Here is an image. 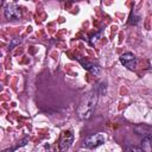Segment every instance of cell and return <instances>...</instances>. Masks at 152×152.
Listing matches in <instances>:
<instances>
[{"instance_id": "obj_11", "label": "cell", "mask_w": 152, "mask_h": 152, "mask_svg": "<svg viewBox=\"0 0 152 152\" xmlns=\"http://www.w3.org/2000/svg\"><path fill=\"white\" fill-rule=\"evenodd\" d=\"M2 152H12V148H6V150H4Z\"/></svg>"}, {"instance_id": "obj_5", "label": "cell", "mask_w": 152, "mask_h": 152, "mask_svg": "<svg viewBox=\"0 0 152 152\" xmlns=\"http://www.w3.org/2000/svg\"><path fill=\"white\" fill-rule=\"evenodd\" d=\"M120 62L124 64V66H126L127 69L129 70H134L135 66H137V58L133 53L131 52H126V53H122L120 56Z\"/></svg>"}, {"instance_id": "obj_10", "label": "cell", "mask_w": 152, "mask_h": 152, "mask_svg": "<svg viewBox=\"0 0 152 152\" xmlns=\"http://www.w3.org/2000/svg\"><path fill=\"white\" fill-rule=\"evenodd\" d=\"M20 42H21V39H20V38H17V39L12 40V42H11V44H10V48H11V49H13V48H14L17 44H19Z\"/></svg>"}, {"instance_id": "obj_3", "label": "cell", "mask_w": 152, "mask_h": 152, "mask_svg": "<svg viewBox=\"0 0 152 152\" xmlns=\"http://www.w3.org/2000/svg\"><path fill=\"white\" fill-rule=\"evenodd\" d=\"M104 139L106 138L102 133H95V134H91L84 139L83 146L87 148H96L104 142Z\"/></svg>"}, {"instance_id": "obj_1", "label": "cell", "mask_w": 152, "mask_h": 152, "mask_svg": "<svg viewBox=\"0 0 152 152\" xmlns=\"http://www.w3.org/2000/svg\"><path fill=\"white\" fill-rule=\"evenodd\" d=\"M97 97H99V91L95 89L90 90L83 95V97L81 99V101L76 108V113L80 116V119H82V120L90 119V116L93 115L94 109L96 107Z\"/></svg>"}, {"instance_id": "obj_4", "label": "cell", "mask_w": 152, "mask_h": 152, "mask_svg": "<svg viewBox=\"0 0 152 152\" xmlns=\"http://www.w3.org/2000/svg\"><path fill=\"white\" fill-rule=\"evenodd\" d=\"M5 17L8 20H18L21 18V10L15 4H7L4 10Z\"/></svg>"}, {"instance_id": "obj_9", "label": "cell", "mask_w": 152, "mask_h": 152, "mask_svg": "<svg viewBox=\"0 0 152 152\" xmlns=\"http://www.w3.org/2000/svg\"><path fill=\"white\" fill-rule=\"evenodd\" d=\"M126 152H145V151L137 146H129V147H126Z\"/></svg>"}, {"instance_id": "obj_8", "label": "cell", "mask_w": 152, "mask_h": 152, "mask_svg": "<svg viewBox=\"0 0 152 152\" xmlns=\"http://www.w3.org/2000/svg\"><path fill=\"white\" fill-rule=\"evenodd\" d=\"M139 19H140V17L137 15L134 12H132L131 15H129V20H128V23H129L131 25H137L138 21H139Z\"/></svg>"}, {"instance_id": "obj_6", "label": "cell", "mask_w": 152, "mask_h": 152, "mask_svg": "<svg viewBox=\"0 0 152 152\" xmlns=\"http://www.w3.org/2000/svg\"><path fill=\"white\" fill-rule=\"evenodd\" d=\"M78 61H80V63L82 64V66H83L86 70H88L90 74H93V75H95V76L100 75L101 68H100L97 64H95V63H93V62H89V61H87V59H83V58H80Z\"/></svg>"}, {"instance_id": "obj_2", "label": "cell", "mask_w": 152, "mask_h": 152, "mask_svg": "<svg viewBox=\"0 0 152 152\" xmlns=\"http://www.w3.org/2000/svg\"><path fill=\"white\" fill-rule=\"evenodd\" d=\"M74 141V134L71 131H64L62 132L59 140H58V150L59 152H65L70 148L71 144Z\"/></svg>"}, {"instance_id": "obj_7", "label": "cell", "mask_w": 152, "mask_h": 152, "mask_svg": "<svg viewBox=\"0 0 152 152\" xmlns=\"http://www.w3.org/2000/svg\"><path fill=\"white\" fill-rule=\"evenodd\" d=\"M142 150L145 152H152V138L146 137L142 140Z\"/></svg>"}]
</instances>
